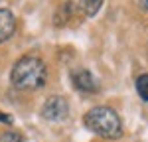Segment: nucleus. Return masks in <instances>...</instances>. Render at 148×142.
<instances>
[{"label": "nucleus", "instance_id": "nucleus-8", "mask_svg": "<svg viewBox=\"0 0 148 142\" xmlns=\"http://www.w3.org/2000/svg\"><path fill=\"white\" fill-rule=\"evenodd\" d=\"M136 93L142 101H148V73H142L136 79Z\"/></svg>", "mask_w": 148, "mask_h": 142}, {"label": "nucleus", "instance_id": "nucleus-3", "mask_svg": "<svg viewBox=\"0 0 148 142\" xmlns=\"http://www.w3.org/2000/svg\"><path fill=\"white\" fill-rule=\"evenodd\" d=\"M69 115V103L65 97L61 95H51L44 101L42 106V117L49 120V122H59V120H65Z\"/></svg>", "mask_w": 148, "mask_h": 142}, {"label": "nucleus", "instance_id": "nucleus-5", "mask_svg": "<svg viewBox=\"0 0 148 142\" xmlns=\"http://www.w3.org/2000/svg\"><path fill=\"white\" fill-rule=\"evenodd\" d=\"M16 32V16L8 8H0V44L8 42Z\"/></svg>", "mask_w": 148, "mask_h": 142}, {"label": "nucleus", "instance_id": "nucleus-7", "mask_svg": "<svg viewBox=\"0 0 148 142\" xmlns=\"http://www.w3.org/2000/svg\"><path fill=\"white\" fill-rule=\"evenodd\" d=\"M73 8H75V4L73 2H63L61 4V8H57V16H56V24L57 26H63V24L67 22V18L73 14Z\"/></svg>", "mask_w": 148, "mask_h": 142}, {"label": "nucleus", "instance_id": "nucleus-11", "mask_svg": "<svg viewBox=\"0 0 148 142\" xmlns=\"http://www.w3.org/2000/svg\"><path fill=\"white\" fill-rule=\"evenodd\" d=\"M138 6H140L144 12H148V0H138Z\"/></svg>", "mask_w": 148, "mask_h": 142}, {"label": "nucleus", "instance_id": "nucleus-2", "mask_svg": "<svg viewBox=\"0 0 148 142\" xmlns=\"http://www.w3.org/2000/svg\"><path fill=\"white\" fill-rule=\"evenodd\" d=\"M85 126L105 140H119L123 136V122L111 106H93L85 113Z\"/></svg>", "mask_w": 148, "mask_h": 142}, {"label": "nucleus", "instance_id": "nucleus-1", "mask_svg": "<svg viewBox=\"0 0 148 142\" xmlns=\"http://www.w3.org/2000/svg\"><path fill=\"white\" fill-rule=\"evenodd\" d=\"M47 81L46 63L36 55H22L10 71V83L18 91H38Z\"/></svg>", "mask_w": 148, "mask_h": 142}, {"label": "nucleus", "instance_id": "nucleus-10", "mask_svg": "<svg viewBox=\"0 0 148 142\" xmlns=\"http://www.w3.org/2000/svg\"><path fill=\"white\" fill-rule=\"evenodd\" d=\"M12 120H14V118H12L10 115H4V113H0V122H6V124H12Z\"/></svg>", "mask_w": 148, "mask_h": 142}, {"label": "nucleus", "instance_id": "nucleus-4", "mask_svg": "<svg viewBox=\"0 0 148 142\" xmlns=\"http://www.w3.org/2000/svg\"><path fill=\"white\" fill-rule=\"evenodd\" d=\"M71 83H73V87L81 91V93H89V95H95L99 93V89H101V85L97 81V77L93 75L91 71L87 69H75L71 71Z\"/></svg>", "mask_w": 148, "mask_h": 142}, {"label": "nucleus", "instance_id": "nucleus-9", "mask_svg": "<svg viewBox=\"0 0 148 142\" xmlns=\"http://www.w3.org/2000/svg\"><path fill=\"white\" fill-rule=\"evenodd\" d=\"M2 142H22V136L18 132H6L2 134Z\"/></svg>", "mask_w": 148, "mask_h": 142}, {"label": "nucleus", "instance_id": "nucleus-6", "mask_svg": "<svg viewBox=\"0 0 148 142\" xmlns=\"http://www.w3.org/2000/svg\"><path fill=\"white\" fill-rule=\"evenodd\" d=\"M103 2L105 0H81V10L85 12V16L93 18V16H97V12L101 10Z\"/></svg>", "mask_w": 148, "mask_h": 142}]
</instances>
